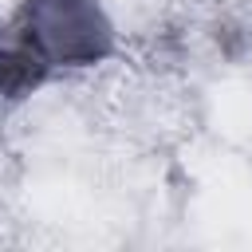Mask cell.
Returning <instances> with one entry per match:
<instances>
[{
    "label": "cell",
    "mask_w": 252,
    "mask_h": 252,
    "mask_svg": "<svg viewBox=\"0 0 252 252\" xmlns=\"http://www.w3.org/2000/svg\"><path fill=\"white\" fill-rule=\"evenodd\" d=\"M24 39L35 67H87L110 51V20L98 0H24Z\"/></svg>",
    "instance_id": "1"
},
{
    "label": "cell",
    "mask_w": 252,
    "mask_h": 252,
    "mask_svg": "<svg viewBox=\"0 0 252 252\" xmlns=\"http://www.w3.org/2000/svg\"><path fill=\"white\" fill-rule=\"evenodd\" d=\"M28 55H12V51H4L0 47V94H8V91H16L20 83H28Z\"/></svg>",
    "instance_id": "2"
}]
</instances>
